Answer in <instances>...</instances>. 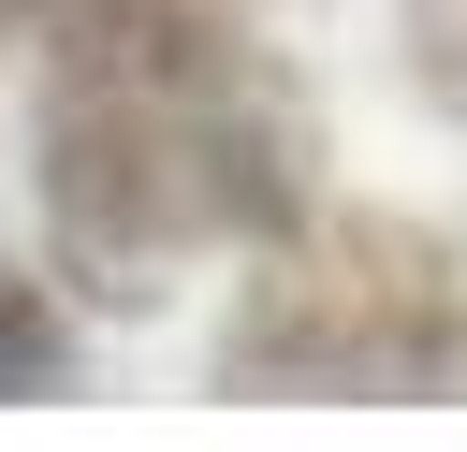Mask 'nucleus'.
I'll return each mask as SVG.
<instances>
[{"instance_id": "nucleus-1", "label": "nucleus", "mask_w": 467, "mask_h": 452, "mask_svg": "<svg viewBox=\"0 0 467 452\" xmlns=\"http://www.w3.org/2000/svg\"><path fill=\"white\" fill-rule=\"evenodd\" d=\"M29 204L73 306H161L321 190V117L263 0H29Z\"/></svg>"}, {"instance_id": "nucleus-2", "label": "nucleus", "mask_w": 467, "mask_h": 452, "mask_svg": "<svg viewBox=\"0 0 467 452\" xmlns=\"http://www.w3.org/2000/svg\"><path fill=\"white\" fill-rule=\"evenodd\" d=\"M219 394H336V408H394V394H467V248L409 204H292L219 321Z\"/></svg>"}, {"instance_id": "nucleus-3", "label": "nucleus", "mask_w": 467, "mask_h": 452, "mask_svg": "<svg viewBox=\"0 0 467 452\" xmlns=\"http://www.w3.org/2000/svg\"><path fill=\"white\" fill-rule=\"evenodd\" d=\"M394 58H409L423 117H452V131H467V0H394Z\"/></svg>"}, {"instance_id": "nucleus-4", "label": "nucleus", "mask_w": 467, "mask_h": 452, "mask_svg": "<svg viewBox=\"0 0 467 452\" xmlns=\"http://www.w3.org/2000/svg\"><path fill=\"white\" fill-rule=\"evenodd\" d=\"M58 350H73V321H58V292H29V277H0V394H44V379H58Z\"/></svg>"}, {"instance_id": "nucleus-5", "label": "nucleus", "mask_w": 467, "mask_h": 452, "mask_svg": "<svg viewBox=\"0 0 467 452\" xmlns=\"http://www.w3.org/2000/svg\"><path fill=\"white\" fill-rule=\"evenodd\" d=\"M0 15H29V0H0Z\"/></svg>"}]
</instances>
